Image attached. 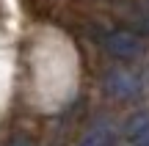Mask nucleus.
<instances>
[{"label": "nucleus", "mask_w": 149, "mask_h": 146, "mask_svg": "<svg viewBox=\"0 0 149 146\" xmlns=\"http://www.w3.org/2000/svg\"><path fill=\"white\" fill-rule=\"evenodd\" d=\"M80 146H111V130L108 127H97L94 132L86 135V141Z\"/></svg>", "instance_id": "obj_4"}, {"label": "nucleus", "mask_w": 149, "mask_h": 146, "mask_svg": "<svg viewBox=\"0 0 149 146\" xmlns=\"http://www.w3.org/2000/svg\"><path fill=\"white\" fill-rule=\"evenodd\" d=\"M124 138L130 146H149V110H141L124 127Z\"/></svg>", "instance_id": "obj_3"}, {"label": "nucleus", "mask_w": 149, "mask_h": 146, "mask_svg": "<svg viewBox=\"0 0 149 146\" xmlns=\"http://www.w3.org/2000/svg\"><path fill=\"white\" fill-rule=\"evenodd\" d=\"M105 88L113 97H135L138 88H141V80L130 69H113L111 75L105 77Z\"/></svg>", "instance_id": "obj_2"}, {"label": "nucleus", "mask_w": 149, "mask_h": 146, "mask_svg": "<svg viewBox=\"0 0 149 146\" xmlns=\"http://www.w3.org/2000/svg\"><path fill=\"white\" fill-rule=\"evenodd\" d=\"M97 39H100V44L111 55H116V58H138V55H144V42H141V36H135L133 30H119V28H113V30H102Z\"/></svg>", "instance_id": "obj_1"}]
</instances>
